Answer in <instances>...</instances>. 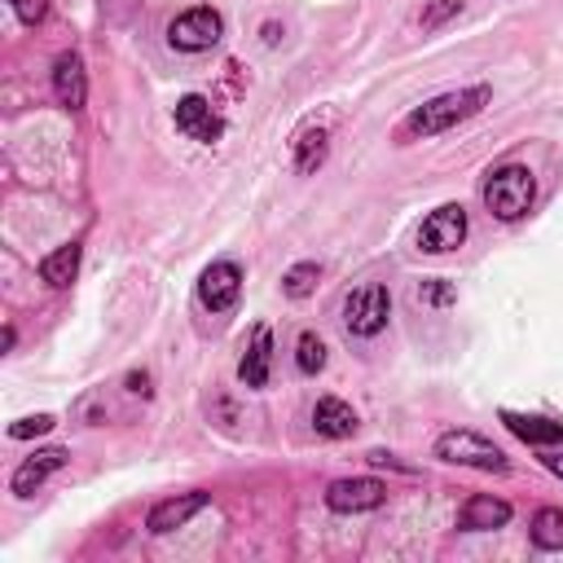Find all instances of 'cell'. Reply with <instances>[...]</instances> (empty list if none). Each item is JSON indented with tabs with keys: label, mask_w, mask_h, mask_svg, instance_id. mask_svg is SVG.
Here are the masks:
<instances>
[{
	"label": "cell",
	"mask_w": 563,
	"mask_h": 563,
	"mask_svg": "<svg viewBox=\"0 0 563 563\" xmlns=\"http://www.w3.org/2000/svg\"><path fill=\"white\" fill-rule=\"evenodd\" d=\"M488 101H493V88H488V84H466V88H449V92H440V97H431V101L413 106V110H409V114L400 119L396 136H400V141H427V136H440V132L457 128L462 119L479 114V110H484Z\"/></svg>",
	"instance_id": "6da1fadb"
},
{
	"label": "cell",
	"mask_w": 563,
	"mask_h": 563,
	"mask_svg": "<svg viewBox=\"0 0 563 563\" xmlns=\"http://www.w3.org/2000/svg\"><path fill=\"white\" fill-rule=\"evenodd\" d=\"M484 207H488V216L493 220H501V224H515V220H523L528 211H532V202H537V176H532V167L528 163H497L488 176H484Z\"/></svg>",
	"instance_id": "7a4b0ae2"
},
{
	"label": "cell",
	"mask_w": 563,
	"mask_h": 563,
	"mask_svg": "<svg viewBox=\"0 0 563 563\" xmlns=\"http://www.w3.org/2000/svg\"><path fill=\"white\" fill-rule=\"evenodd\" d=\"M435 457L453 462V466H475V471H488V475H506L510 471L506 453L493 440H484L475 431H457V427L435 435Z\"/></svg>",
	"instance_id": "3957f363"
},
{
	"label": "cell",
	"mask_w": 563,
	"mask_h": 563,
	"mask_svg": "<svg viewBox=\"0 0 563 563\" xmlns=\"http://www.w3.org/2000/svg\"><path fill=\"white\" fill-rule=\"evenodd\" d=\"M220 35H224V18L211 4H194V9L176 13L167 26V44L176 53H207L220 44Z\"/></svg>",
	"instance_id": "277c9868"
},
{
	"label": "cell",
	"mask_w": 563,
	"mask_h": 563,
	"mask_svg": "<svg viewBox=\"0 0 563 563\" xmlns=\"http://www.w3.org/2000/svg\"><path fill=\"white\" fill-rule=\"evenodd\" d=\"M387 317H391V295L378 282L356 286L343 299V330L356 334V339H374L378 330H387Z\"/></svg>",
	"instance_id": "5b68a950"
},
{
	"label": "cell",
	"mask_w": 563,
	"mask_h": 563,
	"mask_svg": "<svg viewBox=\"0 0 563 563\" xmlns=\"http://www.w3.org/2000/svg\"><path fill=\"white\" fill-rule=\"evenodd\" d=\"M413 242H418L422 255H449V251H457V246L466 242V207H462V202H440V207L418 224Z\"/></svg>",
	"instance_id": "8992f818"
},
{
	"label": "cell",
	"mask_w": 563,
	"mask_h": 563,
	"mask_svg": "<svg viewBox=\"0 0 563 563\" xmlns=\"http://www.w3.org/2000/svg\"><path fill=\"white\" fill-rule=\"evenodd\" d=\"M238 295H242V264L238 260H211L198 273V303L211 317H229L238 308Z\"/></svg>",
	"instance_id": "52a82bcc"
},
{
	"label": "cell",
	"mask_w": 563,
	"mask_h": 563,
	"mask_svg": "<svg viewBox=\"0 0 563 563\" xmlns=\"http://www.w3.org/2000/svg\"><path fill=\"white\" fill-rule=\"evenodd\" d=\"M172 119H176V132H185V136L198 141V145H216V141L224 136V119H220V110H216L202 92H185V97L176 101Z\"/></svg>",
	"instance_id": "ba28073f"
},
{
	"label": "cell",
	"mask_w": 563,
	"mask_h": 563,
	"mask_svg": "<svg viewBox=\"0 0 563 563\" xmlns=\"http://www.w3.org/2000/svg\"><path fill=\"white\" fill-rule=\"evenodd\" d=\"M387 501V484L369 479V475H352V479H334L325 488V506L339 515H361V510H378Z\"/></svg>",
	"instance_id": "9c48e42d"
},
{
	"label": "cell",
	"mask_w": 563,
	"mask_h": 563,
	"mask_svg": "<svg viewBox=\"0 0 563 563\" xmlns=\"http://www.w3.org/2000/svg\"><path fill=\"white\" fill-rule=\"evenodd\" d=\"M207 506H211V493H202V488H189V493L163 497V501H154V506H150L145 528H150L154 537H167V532L185 528V523H189L198 510H207Z\"/></svg>",
	"instance_id": "30bf717a"
},
{
	"label": "cell",
	"mask_w": 563,
	"mask_h": 563,
	"mask_svg": "<svg viewBox=\"0 0 563 563\" xmlns=\"http://www.w3.org/2000/svg\"><path fill=\"white\" fill-rule=\"evenodd\" d=\"M70 462V449H35L31 457H22L18 462V471H13V479H9V488H13V497H35V488H44V479L53 475V471H62Z\"/></svg>",
	"instance_id": "8fae6325"
},
{
	"label": "cell",
	"mask_w": 563,
	"mask_h": 563,
	"mask_svg": "<svg viewBox=\"0 0 563 563\" xmlns=\"http://www.w3.org/2000/svg\"><path fill=\"white\" fill-rule=\"evenodd\" d=\"M510 515H515L510 501H501V497H493V493H475V497L462 501L457 528H462V532H493V528H506Z\"/></svg>",
	"instance_id": "7c38bea8"
},
{
	"label": "cell",
	"mask_w": 563,
	"mask_h": 563,
	"mask_svg": "<svg viewBox=\"0 0 563 563\" xmlns=\"http://www.w3.org/2000/svg\"><path fill=\"white\" fill-rule=\"evenodd\" d=\"M356 427H361V418H356V409H352L347 400L321 396V400L312 405V431H317L321 440H347V435H356Z\"/></svg>",
	"instance_id": "4fadbf2b"
},
{
	"label": "cell",
	"mask_w": 563,
	"mask_h": 563,
	"mask_svg": "<svg viewBox=\"0 0 563 563\" xmlns=\"http://www.w3.org/2000/svg\"><path fill=\"white\" fill-rule=\"evenodd\" d=\"M53 97L70 110H79L88 101V75H84V57L79 53H57L53 62Z\"/></svg>",
	"instance_id": "5bb4252c"
},
{
	"label": "cell",
	"mask_w": 563,
	"mask_h": 563,
	"mask_svg": "<svg viewBox=\"0 0 563 563\" xmlns=\"http://www.w3.org/2000/svg\"><path fill=\"white\" fill-rule=\"evenodd\" d=\"M268 369H273V330L268 325H255L251 330V343H246V352L238 361V378L260 391V387H268Z\"/></svg>",
	"instance_id": "9a60e30c"
},
{
	"label": "cell",
	"mask_w": 563,
	"mask_h": 563,
	"mask_svg": "<svg viewBox=\"0 0 563 563\" xmlns=\"http://www.w3.org/2000/svg\"><path fill=\"white\" fill-rule=\"evenodd\" d=\"M497 418H501L523 444H532V449H554V444H563V422H554V418L519 413V409H501Z\"/></svg>",
	"instance_id": "2e32d148"
},
{
	"label": "cell",
	"mask_w": 563,
	"mask_h": 563,
	"mask_svg": "<svg viewBox=\"0 0 563 563\" xmlns=\"http://www.w3.org/2000/svg\"><path fill=\"white\" fill-rule=\"evenodd\" d=\"M79 255H84V246H79V242H62L57 251H48V255L40 260V282H44V286H53V290L70 286V282H75V273H79Z\"/></svg>",
	"instance_id": "e0dca14e"
},
{
	"label": "cell",
	"mask_w": 563,
	"mask_h": 563,
	"mask_svg": "<svg viewBox=\"0 0 563 563\" xmlns=\"http://www.w3.org/2000/svg\"><path fill=\"white\" fill-rule=\"evenodd\" d=\"M325 150H330V132L325 128H303L295 141H290V158H295V172H317L325 163Z\"/></svg>",
	"instance_id": "ac0fdd59"
},
{
	"label": "cell",
	"mask_w": 563,
	"mask_h": 563,
	"mask_svg": "<svg viewBox=\"0 0 563 563\" xmlns=\"http://www.w3.org/2000/svg\"><path fill=\"white\" fill-rule=\"evenodd\" d=\"M532 545L550 550V554H563V510L559 506H541L532 515Z\"/></svg>",
	"instance_id": "d6986e66"
},
{
	"label": "cell",
	"mask_w": 563,
	"mask_h": 563,
	"mask_svg": "<svg viewBox=\"0 0 563 563\" xmlns=\"http://www.w3.org/2000/svg\"><path fill=\"white\" fill-rule=\"evenodd\" d=\"M317 277H321V264H317V260H299V264H290V268L282 273V290H286L290 299H308V295L317 290Z\"/></svg>",
	"instance_id": "ffe728a7"
},
{
	"label": "cell",
	"mask_w": 563,
	"mask_h": 563,
	"mask_svg": "<svg viewBox=\"0 0 563 563\" xmlns=\"http://www.w3.org/2000/svg\"><path fill=\"white\" fill-rule=\"evenodd\" d=\"M295 369L299 374H321L325 369V339L317 330H303L295 339Z\"/></svg>",
	"instance_id": "44dd1931"
},
{
	"label": "cell",
	"mask_w": 563,
	"mask_h": 563,
	"mask_svg": "<svg viewBox=\"0 0 563 563\" xmlns=\"http://www.w3.org/2000/svg\"><path fill=\"white\" fill-rule=\"evenodd\" d=\"M53 427H57L53 413H31V418L9 422V440H31V435H44V431H53Z\"/></svg>",
	"instance_id": "7402d4cb"
},
{
	"label": "cell",
	"mask_w": 563,
	"mask_h": 563,
	"mask_svg": "<svg viewBox=\"0 0 563 563\" xmlns=\"http://www.w3.org/2000/svg\"><path fill=\"white\" fill-rule=\"evenodd\" d=\"M462 13V0H431L427 9H422V31H435V26H444L449 18H457Z\"/></svg>",
	"instance_id": "603a6c76"
},
{
	"label": "cell",
	"mask_w": 563,
	"mask_h": 563,
	"mask_svg": "<svg viewBox=\"0 0 563 563\" xmlns=\"http://www.w3.org/2000/svg\"><path fill=\"white\" fill-rule=\"evenodd\" d=\"M9 4H13V13H18L22 26H40L48 18V0H9Z\"/></svg>",
	"instance_id": "cb8c5ba5"
},
{
	"label": "cell",
	"mask_w": 563,
	"mask_h": 563,
	"mask_svg": "<svg viewBox=\"0 0 563 563\" xmlns=\"http://www.w3.org/2000/svg\"><path fill=\"white\" fill-rule=\"evenodd\" d=\"M418 299H422V303H449V299H453V290H449V282L431 277V282H422V286H418Z\"/></svg>",
	"instance_id": "d4e9b609"
},
{
	"label": "cell",
	"mask_w": 563,
	"mask_h": 563,
	"mask_svg": "<svg viewBox=\"0 0 563 563\" xmlns=\"http://www.w3.org/2000/svg\"><path fill=\"white\" fill-rule=\"evenodd\" d=\"M365 462H369V466H396V471H409V466H405V462H396V453H387V449L365 453Z\"/></svg>",
	"instance_id": "484cf974"
},
{
	"label": "cell",
	"mask_w": 563,
	"mask_h": 563,
	"mask_svg": "<svg viewBox=\"0 0 563 563\" xmlns=\"http://www.w3.org/2000/svg\"><path fill=\"white\" fill-rule=\"evenodd\" d=\"M541 466H545L554 479H563V453H559V449H541Z\"/></svg>",
	"instance_id": "4316f807"
}]
</instances>
